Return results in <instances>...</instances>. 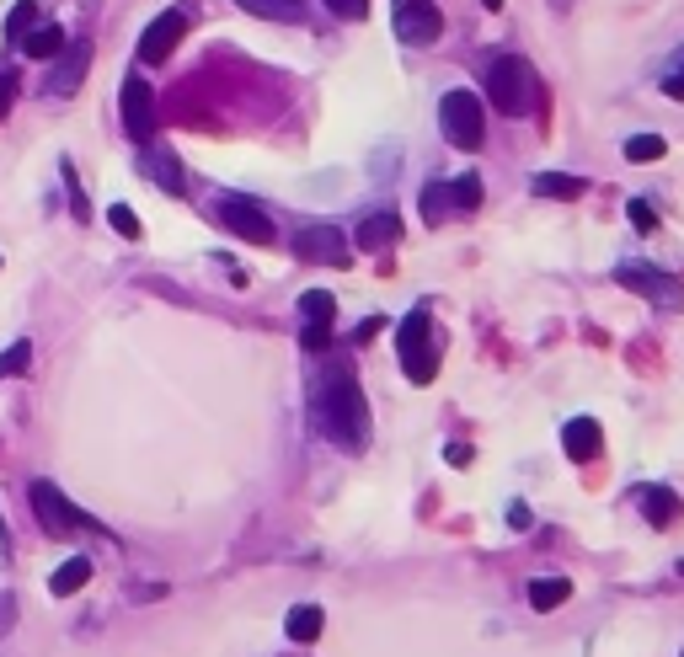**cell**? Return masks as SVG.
Masks as SVG:
<instances>
[{"mask_svg":"<svg viewBox=\"0 0 684 657\" xmlns=\"http://www.w3.org/2000/svg\"><path fill=\"white\" fill-rule=\"evenodd\" d=\"M310 406H316V433L332 438L337 449H364L369 444V401L359 380H353V364L342 358V364H332L316 380V396H310Z\"/></svg>","mask_w":684,"mask_h":657,"instance_id":"obj_1","label":"cell"},{"mask_svg":"<svg viewBox=\"0 0 684 657\" xmlns=\"http://www.w3.org/2000/svg\"><path fill=\"white\" fill-rule=\"evenodd\" d=\"M481 86H487V97L497 113H508V118H524L530 113V102H535V70L524 65L519 54H497L487 59V70H481Z\"/></svg>","mask_w":684,"mask_h":657,"instance_id":"obj_2","label":"cell"},{"mask_svg":"<svg viewBox=\"0 0 684 657\" xmlns=\"http://www.w3.org/2000/svg\"><path fill=\"white\" fill-rule=\"evenodd\" d=\"M396 353H401V369H407L412 385H433L444 353H439V337H433L428 310H412V316L396 326Z\"/></svg>","mask_w":684,"mask_h":657,"instance_id":"obj_3","label":"cell"},{"mask_svg":"<svg viewBox=\"0 0 684 657\" xmlns=\"http://www.w3.org/2000/svg\"><path fill=\"white\" fill-rule=\"evenodd\" d=\"M439 129L455 150H481V139H487V113H481L476 91H449V97L439 102Z\"/></svg>","mask_w":684,"mask_h":657,"instance_id":"obj_4","label":"cell"},{"mask_svg":"<svg viewBox=\"0 0 684 657\" xmlns=\"http://www.w3.org/2000/svg\"><path fill=\"white\" fill-rule=\"evenodd\" d=\"M27 497H33V513H38L43 535H54V540H65V535H75V529H86V524H91L86 513L54 487V481H33V487H27Z\"/></svg>","mask_w":684,"mask_h":657,"instance_id":"obj_5","label":"cell"},{"mask_svg":"<svg viewBox=\"0 0 684 657\" xmlns=\"http://www.w3.org/2000/svg\"><path fill=\"white\" fill-rule=\"evenodd\" d=\"M220 219H225V230H236V241H252V246H273L278 241L273 214L262 209L257 198H225L220 203Z\"/></svg>","mask_w":684,"mask_h":657,"instance_id":"obj_6","label":"cell"},{"mask_svg":"<svg viewBox=\"0 0 684 657\" xmlns=\"http://www.w3.org/2000/svg\"><path fill=\"white\" fill-rule=\"evenodd\" d=\"M444 33V11L433 0H396V38L412 49H428Z\"/></svg>","mask_w":684,"mask_h":657,"instance_id":"obj_7","label":"cell"},{"mask_svg":"<svg viewBox=\"0 0 684 657\" xmlns=\"http://www.w3.org/2000/svg\"><path fill=\"white\" fill-rule=\"evenodd\" d=\"M294 257L326 262V268H348V262H353L348 241H342V230H332V225H305L300 236H294Z\"/></svg>","mask_w":684,"mask_h":657,"instance_id":"obj_8","label":"cell"},{"mask_svg":"<svg viewBox=\"0 0 684 657\" xmlns=\"http://www.w3.org/2000/svg\"><path fill=\"white\" fill-rule=\"evenodd\" d=\"M615 284L636 289V294H642V300H652V305H679V300H684L674 278L658 273V268H647V262H620V268H615Z\"/></svg>","mask_w":684,"mask_h":657,"instance_id":"obj_9","label":"cell"},{"mask_svg":"<svg viewBox=\"0 0 684 657\" xmlns=\"http://www.w3.org/2000/svg\"><path fill=\"white\" fill-rule=\"evenodd\" d=\"M150 129H155V91H150L145 75H129V81H123V134L145 145Z\"/></svg>","mask_w":684,"mask_h":657,"instance_id":"obj_10","label":"cell"},{"mask_svg":"<svg viewBox=\"0 0 684 657\" xmlns=\"http://www.w3.org/2000/svg\"><path fill=\"white\" fill-rule=\"evenodd\" d=\"M182 33H188V17H182V11H161V17L145 27V38H139V59H145V65H166L171 49L182 43Z\"/></svg>","mask_w":684,"mask_h":657,"instance_id":"obj_11","label":"cell"},{"mask_svg":"<svg viewBox=\"0 0 684 657\" xmlns=\"http://www.w3.org/2000/svg\"><path fill=\"white\" fill-rule=\"evenodd\" d=\"M86 70H91V38H75L65 49V59L54 65V75H49V97H70V91H81Z\"/></svg>","mask_w":684,"mask_h":657,"instance_id":"obj_12","label":"cell"},{"mask_svg":"<svg viewBox=\"0 0 684 657\" xmlns=\"http://www.w3.org/2000/svg\"><path fill=\"white\" fill-rule=\"evenodd\" d=\"M145 177H150L155 187H166L171 198H182V193H188V177H182L177 150H166V145H155V150L145 155Z\"/></svg>","mask_w":684,"mask_h":657,"instance_id":"obj_13","label":"cell"},{"mask_svg":"<svg viewBox=\"0 0 684 657\" xmlns=\"http://www.w3.org/2000/svg\"><path fill=\"white\" fill-rule=\"evenodd\" d=\"M562 449L572 460H599V449H604V433H599V422L594 417H572L567 428H562Z\"/></svg>","mask_w":684,"mask_h":657,"instance_id":"obj_14","label":"cell"},{"mask_svg":"<svg viewBox=\"0 0 684 657\" xmlns=\"http://www.w3.org/2000/svg\"><path fill=\"white\" fill-rule=\"evenodd\" d=\"M353 236H359L364 252H385V246L401 241V219H396V214H364Z\"/></svg>","mask_w":684,"mask_h":657,"instance_id":"obj_15","label":"cell"},{"mask_svg":"<svg viewBox=\"0 0 684 657\" xmlns=\"http://www.w3.org/2000/svg\"><path fill=\"white\" fill-rule=\"evenodd\" d=\"M284 631H289V641H300V647L321 641V631H326L321 604H294V609H289V620H284Z\"/></svg>","mask_w":684,"mask_h":657,"instance_id":"obj_16","label":"cell"},{"mask_svg":"<svg viewBox=\"0 0 684 657\" xmlns=\"http://www.w3.org/2000/svg\"><path fill=\"white\" fill-rule=\"evenodd\" d=\"M583 177H567V171H535V177H530V193L535 198H583Z\"/></svg>","mask_w":684,"mask_h":657,"instance_id":"obj_17","label":"cell"},{"mask_svg":"<svg viewBox=\"0 0 684 657\" xmlns=\"http://www.w3.org/2000/svg\"><path fill=\"white\" fill-rule=\"evenodd\" d=\"M86 583H91V561L86 556H70L65 567L49 577V593H54V599H70V593H81Z\"/></svg>","mask_w":684,"mask_h":657,"instance_id":"obj_18","label":"cell"},{"mask_svg":"<svg viewBox=\"0 0 684 657\" xmlns=\"http://www.w3.org/2000/svg\"><path fill=\"white\" fill-rule=\"evenodd\" d=\"M236 6L262 22H305V0H236Z\"/></svg>","mask_w":684,"mask_h":657,"instance_id":"obj_19","label":"cell"},{"mask_svg":"<svg viewBox=\"0 0 684 657\" xmlns=\"http://www.w3.org/2000/svg\"><path fill=\"white\" fill-rule=\"evenodd\" d=\"M567 599H572L567 577H535L530 583V609H540V615H546V609H562Z\"/></svg>","mask_w":684,"mask_h":657,"instance_id":"obj_20","label":"cell"},{"mask_svg":"<svg viewBox=\"0 0 684 657\" xmlns=\"http://www.w3.org/2000/svg\"><path fill=\"white\" fill-rule=\"evenodd\" d=\"M59 49H65V27H54V22H43V27H33V33L22 38L27 59H54Z\"/></svg>","mask_w":684,"mask_h":657,"instance_id":"obj_21","label":"cell"},{"mask_svg":"<svg viewBox=\"0 0 684 657\" xmlns=\"http://www.w3.org/2000/svg\"><path fill=\"white\" fill-rule=\"evenodd\" d=\"M300 316H305V326H332L337 300H332L326 289H305V294H300Z\"/></svg>","mask_w":684,"mask_h":657,"instance_id":"obj_22","label":"cell"},{"mask_svg":"<svg viewBox=\"0 0 684 657\" xmlns=\"http://www.w3.org/2000/svg\"><path fill=\"white\" fill-rule=\"evenodd\" d=\"M33 27H38V0H17L11 17H6V43H11V49H22V38L33 33Z\"/></svg>","mask_w":684,"mask_h":657,"instance_id":"obj_23","label":"cell"},{"mask_svg":"<svg viewBox=\"0 0 684 657\" xmlns=\"http://www.w3.org/2000/svg\"><path fill=\"white\" fill-rule=\"evenodd\" d=\"M668 155V145L658 134H631L626 139V161H636V166H652V161H663Z\"/></svg>","mask_w":684,"mask_h":657,"instance_id":"obj_24","label":"cell"},{"mask_svg":"<svg viewBox=\"0 0 684 657\" xmlns=\"http://www.w3.org/2000/svg\"><path fill=\"white\" fill-rule=\"evenodd\" d=\"M27 364H33V342H11L6 353H0V380H11V374H27Z\"/></svg>","mask_w":684,"mask_h":657,"instance_id":"obj_25","label":"cell"},{"mask_svg":"<svg viewBox=\"0 0 684 657\" xmlns=\"http://www.w3.org/2000/svg\"><path fill=\"white\" fill-rule=\"evenodd\" d=\"M444 214H449V187L428 182L423 187V219H428V225H444Z\"/></svg>","mask_w":684,"mask_h":657,"instance_id":"obj_26","label":"cell"},{"mask_svg":"<svg viewBox=\"0 0 684 657\" xmlns=\"http://www.w3.org/2000/svg\"><path fill=\"white\" fill-rule=\"evenodd\" d=\"M679 519V503H674V492H647V524H674Z\"/></svg>","mask_w":684,"mask_h":657,"instance_id":"obj_27","label":"cell"},{"mask_svg":"<svg viewBox=\"0 0 684 657\" xmlns=\"http://www.w3.org/2000/svg\"><path fill=\"white\" fill-rule=\"evenodd\" d=\"M449 198H455V209H481V177H471V171H465V177H455V187H449Z\"/></svg>","mask_w":684,"mask_h":657,"instance_id":"obj_28","label":"cell"},{"mask_svg":"<svg viewBox=\"0 0 684 657\" xmlns=\"http://www.w3.org/2000/svg\"><path fill=\"white\" fill-rule=\"evenodd\" d=\"M107 225H113L123 241H139V219H134L129 203H113V209H107Z\"/></svg>","mask_w":684,"mask_h":657,"instance_id":"obj_29","label":"cell"},{"mask_svg":"<svg viewBox=\"0 0 684 657\" xmlns=\"http://www.w3.org/2000/svg\"><path fill=\"white\" fill-rule=\"evenodd\" d=\"M332 17H342V22H364L369 17V0H321Z\"/></svg>","mask_w":684,"mask_h":657,"instance_id":"obj_30","label":"cell"},{"mask_svg":"<svg viewBox=\"0 0 684 657\" xmlns=\"http://www.w3.org/2000/svg\"><path fill=\"white\" fill-rule=\"evenodd\" d=\"M65 193H70V214L75 219H91V203H86V193H81V182H75V166L65 161Z\"/></svg>","mask_w":684,"mask_h":657,"instance_id":"obj_31","label":"cell"},{"mask_svg":"<svg viewBox=\"0 0 684 657\" xmlns=\"http://www.w3.org/2000/svg\"><path fill=\"white\" fill-rule=\"evenodd\" d=\"M17 70H0V118H6L11 113V102H17Z\"/></svg>","mask_w":684,"mask_h":657,"instance_id":"obj_32","label":"cell"},{"mask_svg":"<svg viewBox=\"0 0 684 657\" xmlns=\"http://www.w3.org/2000/svg\"><path fill=\"white\" fill-rule=\"evenodd\" d=\"M11 625H17V599H11V593H0V636H6Z\"/></svg>","mask_w":684,"mask_h":657,"instance_id":"obj_33","label":"cell"},{"mask_svg":"<svg viewBox=\"0 0 684 657\" xmlns=\"http://www.w3.org/2000/svg\"><path fill=\"white\" fill-rule=\"evenodd\" d=\"M663 97L684 102V70H668V75H663Z\"/></svg>","mask_w":684,"mask_h":657,"instance_id":"obj_34","label":"cell"},{"mask_svg":"<svg viewBox=\"0 0 684 657\" xmlns=\"http://www.w3.org/2000/svg\"><path fill=\"white\" fill-rule=\"evenodd\" d=\"M631 225H636V230H652V225H658V219H652V209H647L642 198L631 203Z\"/></svg>","mask_w":684,"mask_h":657,"instance_id":"obj_35","label":"cell"},{"mask_svg":"<svg viewBox=\"0 0 684 657\" xmlns=\"http://www.w3.org/2000/svg\"><path fill=\"white\" fill-rule=\"evenodd\" d=\"M380 326H385L380 316H369V321L359 326V332H353V342H359V348H364V342H375V332H380Z\"/></svg>","mask_w":684,"mask_h":657,"instance_id":"obj_36","label":"cell"},{"mask_svg":"<svg viewBox=\"0 0 684 657\" xmlns=\"http://www.w3.org/2000/svg\"><path fill=\"white\" fill-rule=\"evenodd\" d=\"M449 465H460V471H465V465H471V444H449V455H444Z\"/></svg>","mask_w":684,"mask_h":657,"instance_id":"obj_37","label":"cell"},{"mask_svg":"<svg viewBox=\"0 0 684 657\" xmlns=\"http://www.w3.org/2000/svg\"><path fill=\"white\" fill-rule=\"evenodd\" d=\"M508 524H513V529H530V508L513 503V508H508Z\"/></svg>","mask_w":684,"mask_h":657,"instance_id":"obj_38","label":"cell"},{"mask_svg":"<svg viewBox=\"0 0 684 657\" xmlns=\"http://www.w3.org/2000/svg\"><path fill=\"white\" fill-rule=\"evenodd\" d=\"M11 556V540H6V524H0V561Z\"/></svg>","mask_w":684,"mask_h":657,"instance_id":"obj_39","label":"cell"},{"mask_svg":"<svg viewBox=\"0 0 684 657\" xmlns=\"http://www.w3.org/2000/svg\"><path fill=\"white\" fill-rule=\"evenodd\" d=\"M674 70H684V49H679V54H674Z\"/></svg>","mask_w":684,"mask_h":657,"instance_id":"obj_40","label":"cell"},{"mask_svg":"<svg viewBox=\"0 0 684 657\" xmlns=\"http://www.w3.org/2000/svg\"><path fill=\"white\" fill-rule=\"evenodd\" d=\"M481 6H487V11H497V6H503V0H481Z\"/></svg>","mask_w":684,"mask_h":657,"instance_id":"obj_41","label":"cell"}]
</instances>
